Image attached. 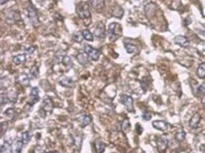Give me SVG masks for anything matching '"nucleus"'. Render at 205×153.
<instances>
[{"mask_svg": "<svg viewBox=\"0 0 205 153\" xmlns=\"http://www.w3.org/2000/svg\"><path fill=\"white\" fill-rule=\"evenodd\" d=\"M108 34H109L110 40L112 41V42H115V40L118 39L121 36V34H122L120 25H118L117 23L110 24L109 29H108Z\"/></svg>", "mask_w": 205, "mask_h": 153, "instance_id": "nucleus-1", "label": "nucleus"}, {"mask_svg": "<svg viewBox=\"0 0 205 153\" xmlns=\"http://www.w3.org/2000/svg\"><path fill=\"white\" fill-rule=\"evenodd\" d=\"M77 13L79 14V16L81 19L89 18L90 17V11H89V6L87 3H80L77 6Z\"/></svg>", "mask_w": 205, "mask_h": 153, "instance_id": "nucleus-2", "label": "nucleus"}, {"mask_svg": "<svg viewBox=\"0 0 205 153\" xmlns=\"http://www.w3.org/2000/svg\"><path fill=\"white\" fill-rule=\"evenodd\" d=\"M84 51H85V53L88 55V57L92 60H98V58H99V56H100L99 50H97L96 48H93L88 44L84 45Z\"/></svg>", "mask_w": 205, "mask_h": 153, "instance_id": "nucleus-3", "label": "nucleus"}, {"mask_svg": "<svg viewBox=\"0 0 205 153\" xmlns=\"http://www.w3.org/2000/svg\"><path fill=\"white\" fill-rule=\"evenodd\" d=\"M121 102L124 104L128 111H130V113L134 111V109H133V99L131 98V96L128 95H123L121 96Z\"/></svg>", "mask_w": 205, "mask_h": 153, "instance_id": "nucleus-4", "label": "nucleus"}, {"mask_svg": "<svg viewBox=\"0 0 205 153\" xmlns=\"http://www.w3.org/2000/svg\"><path fill=\"white\" fill-rule=\"evenodd\" d=\"M27 12H28V19L30 20V22H31L34 26L35 25H39V20H38V16H37V12L36 11L31 7L29 6L28 7V9H27Z\"/></svg>", "mask_w": 205, "mask_h": 153, "instance_id": "nucleus-5", "label": "nucleus"}, {"mask_svg": "<svg viewBox=\"0 0 205 153\" xmlns=\"http://www.w3.org/2000/svg\"><path fill=\"white\" fill-rule=\"evenodd\" d=\"M28 106L33 105L39 101V89L37 87H33L30 92V95L28 98Z\"/></svg>", "mask_w": 205, "mask_h": 153, "instance_id": "nucleus-6", "label": "nucleus"}, {"mask_svg": "<svg viewBox=\"0 0 205 153\" xmlns=\"http://www.w3.org/2000/svg\"><path fill=\"white\" fill-rule=\"evenodd\" d=\"M167 146H168V141L166 137H160V138L158 139L157 141V149L160 152L165 151L167 149Z\"/></svg>", "mask_w": 205, "mask_h": 153, "instance_id": "nucleus-7", "label": "nucleus"}, {"mask_svg": "<svg viewBox=\"0 0 205 153\" xmlns=\"http://www.w3.org/2000/svg\"><path fill=\"white\" fill-rule=\"evenodd\" d=\"M95 36L98 39H102L105 37V28L104 25H102L101 23H99L98 25L95 28Z\"/></svg>", "mask_w": 205, "mask_h": 153, "instance_id": "nucleus-8", "label": "nucleus"}, {"mask_svg": "<svg viewBox=\"0 0 205 153\" xmlns=\"http://www.w3.org/2000/svg\"><path fill=\"white\" fill-rule=\"evenodd\" d=\"M152 126L155 128V129L161 130V131H166L167 130L169 125L166 123V121H162V120H158V121H154L152 122Z\"/></svg>", "mask_w": 205, "mask_h": 153, "instance_id": "nucleus-9", "label": "nucleus"}, {"mask_svg": "<svg viewBox=\"0 0 205 153\" xmlns=\"http://www.w3.org/2000/svg\"><path fill=\"white\" fill-rule=\"evenodd\" d=\"M54 108V105H53V102L50 98H45L43 100V103H42V109L45 111H52Z\"/></svg>", "mask_w": 205, "mask_h": 153, "instance_id": "nucleus-10", "label": "nucleus"}, {"mask_svg": "<svg viewBox=\"0 0 205 153\" xmlns=\"http://www.w3.org/2000/svg\"><path fill=\"white\" fill-rule=\"evenodd\" d=\"M59 84L61 86H64V87H72L74 84V81L69 76H61L59 79Z\"/></svg>", "mask_w": 205, "mask_h": 153, "instance_id": "nucleus-11", "label": "nucleus"}, {"mask_svg": "<svg viewBox=\"0 0 205 153\" xmlns=\"http://www.w3.org/2000/svg\"><path fill=\"white\" fill-rule=\"evenodd\" d=\"M174 42H175L177 44L181 45V47H186L189 44L188 40L184 36H182V35H178V36H176L175 39H174Z\"/></svg>", "mask_w": 205, "mask_h": 153, "instance_id": "nucleus-12", "label": "nucleus"}, {"mask_svg": "<svg viewBox=\"0 0 205 153\" xmlns=\"http://www.w3.org/2000/svg\"><path fill=\"white\" fill-rule=\"evenodd\" d=\"M145 11H146V14L147 17H152L153 15L155 14V12H156V5L154 4H148L146 6L145 8Z\"/></svg>", "mask_w": 205, "mask_h": 153, "instance_id": "nucleus-13", "label": "nucleus"}, {"mask_svg": "<svg viewBox=\"0 0 205 153\" xmlns=\"http://www.w3.org/2000/svg\"><path fill=\"white\" fill-rule=\"evenodd\" d=\"M199 121H201V115H199L198 114H195L192 116V118L190 119V121H189V126H190L191 128H193V129H196V128L198 126Z\"/></svg>", "mask_w": 205, "mask_h": 153, "instance_id": "nucleus-14", "label": "nucleus"}, {"mask_svg": "<svg viewBox=\"0 0 205 153\" xmlns=\"http://www.w3.org/2000/svg\"><path fill=\"white\" fill-rule=\"evenodd\" d=\"M17 81L23 86H28L29 85V76L27 74H21L18 76Z\"/></svg>", "mask_w": 205, "mask_h": 153, "instance_id": "nucleus-15", "label": "nucleus"}, {"mask_svg": "<svg viewBox=\"0 0 205 153\" xmlns=\"http://www.w3.org/2000/svg\"><path fill=\"white\" fill-rule=\"evenodd\" d=\"M79 121H80V126L82 127V128H84V127H86L87 125H89L90 123H91V121H92V119H91V116H89V115H81L80 118H79Z\"/></svg>", "mask_w": 205, "mask_h": 153, "instance_id": "nucleus-16", "label": "nucleus"}, {"mask_svg": "<svg viewBox=\"0 0 205 153\" xmlns=\"http://www.w3.org/2000/svg\"><path fill=\"white\" fill-rule=\"evenodd\" d=\"M77 60L81 65H86L87 62H88V55L86 53H80L77 56Z\"/></svg>", "mask_w": 205, "mask_h": 153, "instance_id": "nucleus-17", "label": "nucleus"}, {"mask_svg": "<svg viewBox=\"0 0 205 153\" xmlns=\"http://www.w3.org/2000/svg\"><path fill=\"white\" fill-rule=\"evenodd\" d=\"M95 147H96V153H102L105 149V145L104 143L100 141V140H96L95 142Z\"/></svg>", "mask_w": 205, "mask_h": 153, "instance_id": "nucleus-18", "label": "nucleus"}, {"mask_svg": "<svg viewBox=\"0 0 205 153\" xmlns=\"http://www.w3.org/2000/svg\"><path fill=\"white\" fill-rule=\"evenodd\" d=\"M0 153H12V145L8 141H6L1 146V152Z\"/></svg>", "mask_w": 205, "mask_h": 153, "instance_id": "nucleus-19", "label": "nucleus"}, {"mask_svg": "<svg viewBox=\"0 0 205 153\" xmlns=\"http://www.w3.org/2000/svg\"><path fill=\"white\" fill-rule=\"evenodd\" d=\"M26 62V56L24 54H20L17 56H14L13 57V63L14 64L19 65V64H22Z\"/></svg>", "mask_w": 205, "mask_h": 153, "instance_id": "nucleus-20", "label": "nucleus"}, {"mask_svg": "<svg viewBox=\"0 0 205 153\" xmlns=\"http://www.w3.org/2000/svg\"><path fill=\"white\" fill-rule=\"evenodd\" d=\"M90 4L92 7L96 9H99L104 6L103 0H90Z\"/></svg>", "mask_w": 205, "mask_h": 153, "instance_id": "nucleus-21", "label": "nucleus"}, {"mask_svg": "<svg viewBox=\"0 0 205 153\" xmlns=\"http://www.w3.org/2000/svg\"><path fill=\"white\" fill-rule=\"evenodd\" d=\"M123 12H123V9L119 6H115L112 9V14L115 17H122Z\"/></svg>", "mask_w": 205, "mask_h": 153, "instance_id": "nucleus-22", "label": "nucleus"}, {"mask_svg": "<svg viewBox=\"0 0 205 153\" xmlns=\"http://www.w3.org/2000/svg\"><path fill=\"white\" fill-rule=\"evenodd\" d=\"M197 74L201 79L204 78L205 76V63H201L198 65V70H197Z\"/></svg>", "mask_w": 205, "mask_h": 153, "instance_id": "nucleus-23", "label": "nucleus"}, {"mask_svg": "<svg viewBox=\"0 0 205 153\" xmlns=\"http://www.w3.org/2000/svg\"><path fill=\"white\" fill-rule=\"evenodd\" d=\"M23 141L21 140H17V141H15L14 143V145H13V147H14V151L16 152V153H20L22 151V147H23Z\"/></svg>", "mask_w": 205, "mask_h": 153, "instance_id": "nucleus-24", "label": "nucleus"}, {"mask_svg": "<svg viewBox=\"0 0 205 153\" xmlns=\"http://www.w3.org/2000/svg\"><path fill=\"white\" fill-rule=\"evenodd\" d=\"M121 129L124 132H128L131 129V123L129 119H125L124 121L122 122V125H121Z\"/></svg>", "mask_w": 205, "mask_h": 153, "instance_id": "nucleus-25", "label": "nucleus"}, {"mask_svg": "<svg viewBox=\"0 0 205 153\" xmlns=\"http://www.w3.org/2000/svg\"><path fill=\"white\" fill-rule=\"evenodd\" d=\"M125 48L127 50V52L130 53V54L136 52V47L132 44H129V43L125 44Z\"/></svg>", "mask_w": 205, "mask_h": 153, "instance_id": "nucleus-26", "label": "nucleus"}, {"mask_svg": "<svg viewBox=\"0 0 205 153\" xmlns=\"http://www.w3.org/2000/svg\"><path fill=\"white\" fill-rule=\"evenodd\" d=\"M73 38H74V40L76 41L77 43H81L82 42V40H83V34H82V32H80V31H78V32H75L74 34H73Z\"/></svg>", "mask_w": 205, "mask_h": 153, "instance_id": "nucleus-27", "label": "nucleus"}, {"mask_svg": "<svg viewBox=\"0 0 205 153\" xmlns=\"http://www.w3.org/2000/svg\"><path fill=\"white\" fill-rule=\"evenodd\" d=\"M82 34H83V37L85 40L87 41H90V42H92V41L94 40V37H93V34H92L88 29H84L82 31Z\"/></svg>", "mask_w": 205, "mask_h": 153, "instance_id": "nucleus-28", "label": "nucleus"}, {"mask_svg": "<svg viewBox=\"0 0 205 153\" xmlns=\"http://www.w3.org/2000/svg\"><path fill=\"white\" fill-rule=\"evenodd\" d=\"M63 63L66 68H70L72 66V60H71L70 57H68V56H64L63 58Z\"/></svg>", "mask_w": 205, "mask_h": 153, "instance_id": "nucleus-29", "label": "nucleus"}, {"mask_svg": "<svg viewBox=\"0 0 205 153\" xmlns=\"http://www.w3.org/2000/svg\"><path fill=\"white\" fill-rule=\"evenodd\" d=\"M175 137H176L177 141L182 142V141L184 140V138H185V132H184L183 130H179L177 133H176Z\"/></svg>", "mask_w": 205, "mask_h": 153, "instance_id": "nucleus-30", "label": "nucleus"}, {"mask_svg": "<svg viewBox=\"0 0 205 153\" xmlns=\"http://www.w3.org/2000/svg\"><path fill=\"white\" fill-rule=\"evenodd\" d=\"M30 140V132L28 131H25L22 133V141L24 144H28Z\"/></svg>", "mask_w": 205, "mask_h": 153, "instance_id": "nucleus-31", "label": "nucleus"}, {"mask_svg": "<svg viewBox=\"0 0 205 153\" xmlns=\"http://www.w3.org/2000/svg\"><path fill=\"white\" fill-rule=\"evenodd\" d=\"M39 75V70L37 66H33V67L30 69V76L31 78H37Z\"/></svg>", "mask_w": 205, "mask_h": 153, "instance_id": "nucleus-32", "label": "nucleus"}, {"mask_svg": "<svg viewBox=\"0 0 205 153\" xmlns=\"http://www.w3.org/2000/svg\"><path fill=\"white\" fill-rule=\"evenodd\" d=\"M197 92H198V95H205V83H202V84L199 85Z\"/></svg>", "mask_w": 205, "mask_h": 153, "instance_id": "nucleus-33", "label": "nucleus"}, {"mask_svg": "<svg viewBox=\"0 0 205 153\" xmlns=\"http://www.w3.org/2000/svg\"><path fill=\"white\" fill-rule=\"evenodd\" d=\"M9 98H8V95H4L3 93L1 94V106H4L5 104H7L8 103V100Z\"/></svg>", "mask_w": 205, "mask_h": 153, "instance_id": "nucleus-34", "label": "nucleus"}, {"mask_svg": "<svg viewBox=\"0 0 205 153\" xmlns=\"http://www.w3.org/2000/svg\"><path fill=\"white\" fill-rule=\"evenodd\" d=\"M34 153H45V149H44V146H35V149H34Z\"/></svg>", "mask_w": 205, "mask_h": 153, "instance_id": "nucleus-35", "label": "nucleus"}, {"mask_svg": "<svg viewBox=\"0 0 205 153\" xmlns=\"http://www.w3.org/2000/svg\"><path fill=\"white\" fill-rule=\"evenodd\" d=\"M8 129V124H7V122H2L1 123V136L4 135V131L6 132Z\"/></svg>", "mask_w": 205, "mask_h": 153, "instance_id": "nucleus-36", "label": "nucleus"}, {"mask_svg": "<svg viewBox=\"0 0 205 153\" xmlns=\"http://www.w3.org/2000/svg\"><path fill=\"white\" fill-rule=\"evenodd\" d=\"M34 47H31V45H28V47H25V51H26V53H28V54H32L33 53V51H34Z\"/></svg>", "mask_w": 205, "mask_h": 153, "instance_id": "nucleus-37", "label": "nucleus"}, {"mask_svg": "<svg viewBox=\"0 0 205 153\" xmlns=\"http://www.w3.org/2000/svg\"><path fill=\"white\" fill-rule=\"evenodd\" d=\"M142 117H143V119H145V120H150L151 118V114L150 113H147V111H145V113L143 114Z\"/></svg>", "mask_w": 205, "mask_h": 153, "instance_id": "nucleus-38", "label": "nucleus"}, {"mask_svg": "<svg viewBox=\"0 0 205 153\" xmlns=\"http://www.w3.org/2000/svg\"><path fill=\"white\" fill-rule=\"evenodd\" d=\"M136 127H137V129H138V130H137L138 134H141L142 133V128L140 127V125H137Z\"/></svg>", "mask_w": 205, "mask_h": 153, "instance_id": "nucleus-39", "label": "nucleus"}, {"mask_svg": "<svg viewBox=\"0 0 205 153\" xmlns=\"http://www.w3.org/2000/svg\"><path fill=\"white\" fill-rule=\"evenodd\" d=\"M7 1H8V0H1V4H2V5H3V4H4V3H6V2H7Z\"/></svg>", "mask_w": 205, "mask_h": 153, "instance_id": "nucleus-40", "label": "nucleus"}, {"mask_svg": "<svg viewBox=\"0 0 205 153\" xmlns=\"http://www.w3.org/2000/svg\"><path fill=\"white\" fill-rule=\"evenodd\" d=\"M47 153H59L58 151H49V152H47Z\"/></svg>", "mask_w": 205, "mask_h": 153, "instance_id": "nucleus-41", "label": "nucleus"}, {"mask_svg": "<svg viewBox=\"0 0 205 153\" xmlns=\"http://www.w3.org/2000/svg\"><path fill=\"white\" fill-rule=\"evenodd\" d=\"M204 107H205V101H204Z\"/></svg>", "mask_w": 205, "mask_h": 153, "instance_id": "nucleus-42", "label": "nucleus"}, {"mask_svg": "<svg viewBox=\"0 0 205 153\" xmlns=\"http://www.w3.org/2000/svg\"><path fill=\"white\" fill-rule=\"evenodd\" d=\"M56 1H57V0H56Z\"/></svg>", "mask_w": 205, "mask_h": 153, "instance_id": "nucleus-43", "label": "nucleus"}, {"mask_svg": "<svg viewBox=\"0 0 205 153\" xmlns=\"http://www.w3.org/2000/svg\"><path fill=\"white\" fill-rule=\"evenodd\" d=\"M204 33H205V32H204Z\"/></svg>", "mask_w": 205, "mask_h": 153, "instance_id": "nucleus-44", "label": "nucleus"}]
</instances>
